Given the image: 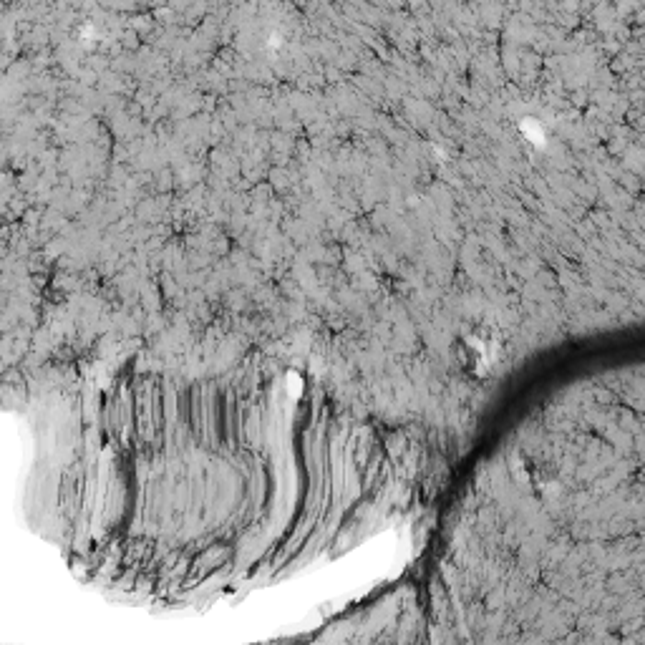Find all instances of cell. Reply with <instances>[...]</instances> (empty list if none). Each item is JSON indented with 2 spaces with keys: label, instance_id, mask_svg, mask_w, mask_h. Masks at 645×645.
Returning <instances> with one entry per match:
<instances>
[{
  "label": "cell",
  "instance_id": "6da1fadb",
  "mask_svg": "<svg viewBox=\"0 0 645 645\" xmlns=\"http://www.w3.org/2000/svg\"><path fill=\"white\" fill-rule=\"evenodd\" d=\"M464 353H462V363L467 371L472 373H487L489 368L497 363L499 358V351H502V346H499V341H492L489 338L487 331H479L474 333V336H469L467 341L462 343Z\"/></svg>",
  "mask_w": 645,
  "mask_h": 645
}]
</instances>
